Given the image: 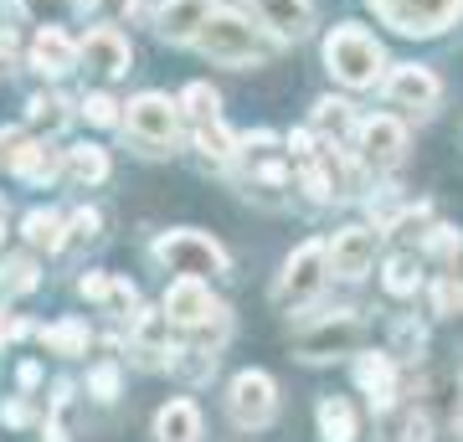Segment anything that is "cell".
Instances as JSON below:
<instances>
[{
    "label": "cell",
    "instance_id": "7a4b0ae2",
    "mask_svg": "<svg viewBox=\"0 0 463 442\" xmlns=\"http://www.w3.org/2000/svg\"><path fill=\"white\" fill-rule=\"evenodd\" d=\"M196 47L222 67H252V62H263L268 52H273L263 36H258V26H248V21L232 16V11H216V16L201 26Z\"/></svg>",
    "mask_w": 463,
    "mask_h": 442
},
{
    "label": "cell",
    "instance_id": "6da1fadb",
    "mask_svg": "<svg viewBox=\"0 0 463 442\" xmlns=\"http://www.w3.org/2000/svg\"><path fill=\"white\" fill-rule=\"evenodd\" d=\"M381 42L361 26H335L330 42H325V67H330L335 78L345 82V88H371L381 78Z\"/></svg>",
    "mask_w": 463,
    "mask_h": 442
},
{
    "label": "cell",
    "instance_id": "cb8c5ba5",
    "mask_svg": "<svg viewBox=\"0 0 463 442\" xmlns=\"http://www.w3.org/2000/svg\"><path fill=\"white\" fill-rule=\"evenodd\" d=\"M67 170L83 185H99V181H109V155L99 145H72L67 149Z\"/></svg>",
    "mask_w": 463,
    "mask_h": 442
},
{
    "label": "cell",
    "instance_id": "d590c367",
    "mask_svg": "<svg viewBox=\"0 0 463 442\" xmlns=\"http://www.w3.org/2000/svg\"><path fill=\"white\" fill-rule=\"evenodd\" d=\"M99 237V212H78L72 221H67V242L78 247V242H93Z\"/></svg>",
    "mask_w": 463,
    "mask_h": 442
},
{
    "label": "cell",
    "instance_id": "60d3db41",
    "mask_svg": "<svg viewBox=\"0 0 463 442\" xmlns=\"http://www.w3.org/2000/svg\"><path fill=\"white\" fill-rule=\"evenodd\" d=\"M21 334H32V324H26V319H11V314L0 309V350L11 340H21Z\"/></svg>",
    "mask_w": 463,
    "mask_h": 442
},
{
    "label": "cell",
    "instance_id": "b9f144b4",
    "mask_svg": "<svg viewBox=\"0 0 463 442\" xmlns=\"http://www.w3.org/2000/svg\"><path fill=\"white\" fill-rule=\"evenodd\" d=\"M402 442H432V422H428V411H412L407 417V437Z\"/></svg>",
    "mask_w": 463,
    "mask_h": 442
},
{
    "label": "cell",
    "instance_id": "4fadbf2b",
    "mask_svg": "<svg viewBox=\"0 0 463 442\" xmlns=\"http://www.w3.org/2000/svg\"><path fill=\"white\" fill-rule=\"evenodd\" d=\"M355 386L371 396L376 411H386L392 396H397V355H392V350H386V355H376V350L361 355V361H355Z\"/></svg>",
    "mask_w": 463,
    "mask_h": 442
},
{
    "label": "cell",
    "instance_id": "c3c4849f",
    "mask_svg": "<svg viewBox=\"0 0 463 442\" xmlns=\"http://www.w3.org/2000/svg\"><path fill=\"white\" fill-rule=\"evenodd\" d=\"M0 242H5V221H0Z\"/></svg>",
    "mask_w": 463,
    "mask_h": 442
},
{
    "label": "cell",
    "instance_id": "836d02e7",
    "mask_svg": "<svg viewBox=\"0 0 463 442\" xmlns=\"http://www.w3.org/2000/svg\"><path fill=\"white\" fill-rule=\"evenodd\" d=\"M83 114L93 118V124H103V129H109V124H118V103L109 99V93H88Z\"/></svg>",
    "mask_w": 463,
    "mask_h": 442
},
{
    "label": "cell",
    "instance_id": "603a6c76",
    "mask_svg": "<svg viewBox=\"0 0 463 442\" xmlns=\"http://www.w3.org/2000/svg\"><path fill=\"white\" fill-rule=\"evenodd\" d=\"M42 344H47L52 355H83V350H88V324H83V319L47 324V329H42Z\"/></svg>",
    "mask_w": 463,
    "mask_h": 442
},
{
    "label": "cell",
    "instance_id": "5b68a950",
    "mask_svg": "<svg viewBox=\"0 0 463 442\" xmlns=\"http://www.w3.org/2000/svg\"><path fill=\"white\" fill-rule=\"evenodd\" d=\"M129 139L139 149H149V155H165L170 145H175V124H181V103L160 99V93H139V99L129 103Z\"/></svg>",
    "mask_w": 463,
    "mask_h": 442
},
{
    "label": "cell",
    "instance_id": "9c48e42d",
    "mask_svg": "<svg viewBox=\"0 0 463 442\" xmlns=\"http://www.w3.org/2000/svg\"><path fill=\"white\" fill-rule=\"evenodd\" d=\"M371 262H376V237L365 227H340L330 237V273L335 278L355 283V278L371 273Z\"/></svg>",
    "mask_w": 463,
    "mask_h": 442
},
{
    "label": "cell",
    "instance_id": "74e56055",
    "mask_svg": "<svg viewBox=\"0 0 463 442\" xmlns=\"http://www.w3.org/2000/svg\"><path fill=\"white\" fill-rule=\"evenodd\" d=\"M109 288H114V278H103V273H88V278H78V294H83L88 304H103V309H109Z\"/></svg>",
    "mask_w": 463,
    "mask_h": 442
},
{
    "label": "cell",
    "instance_id": "d6a6232c",
    "mask_svg": "<svg viewBox=\"0 0 463 442\" xmlns=\"http://www.w3.org/2000/svg\"><path fill=\"white\" fill-rule=\"evenodd\" d=\"M88 391L99 396V401H114L118 396V365H93V371H88Z\"/></svg>",
    "mask_w": 463,
    "mask_h": 442
},
{
    "label": "cell",
    "instance_id": "e575fe53",
    "mask_svg": "<svg viewBox=\"0 0 463 442\" xmlns=\"http://www.w3.org/2000/svg\"><path fill=\"white\" fill-rule=\"evenodd\" d=\"M458 242H463L458 227H432L428 231V252H432V258H453V252H458Z\"/></svg>",
    "mask_w": 463,
    "mask_h": 442
},
{
    "label": "cell",
    "instance_id": "ffe728a7",
    "mask_svg": "<svg viewBox=\"0 0 463 442\" xmlns=\"http://www.w3.org/2000/svg\"><path fill=\"white\" fill-rule=\"evenodd\" d=\"M319 442H355V411H350L345 396L319 401Z\"/></svg>",
    "mask_w": 463,
    "mask_h": 442
},
{
    "label": "cell",
    "instance_id": "7402d4cb",
    "mask_svg": "<svg viewBox=\"0 0 463 442\" xmlns=\"http://www.w3.org/2000/svg\"><path fill=\"white\" fill-rule=\"evenodd\" d=\"M21 231H26V242L32 247H47V252H57V247H67V237H62V216L57 212H42V206H36L32 216H26V221H21Z\"/></svg>",
    "mask_w": 463,
    "mask_h": 442
},
{
    "label": "cell",
    "instance_id": "ab89813d",
    "mask_svg": "<svg viewBox=\"0 0 463 442\" xmlns=\"http://www.w3.org/2000/svg\"><path fill=\"white\" fill-rule=\"evenodd\" d=\"M134 304H139V294H134V283L114 278V288H109V309H114V314H129Z\"/></svg>",
    "mask_w": 463,
    "mask_h": 442
},
{
    "label": "cell",
    "instance_id": "e0dca14e",
    "mask_svg": "<svg viewBox=\"0 0 463 442\" xmlns=\"http://www.w3.org/2000/svg\"><path fill=\"white\" fill-rule=\"evenodd\" d=\"M32 62H36V72L62 78V72H72V62H78V47L67 42V32L42 26V32H36V42H32Z\"/></svg>",
    "mask_w": 463,
    "mask_h": 442
},
{
    "label": "cell",
    "instance_id": "ba28073f",
    "mask_svg": "<svg viewBox=\"0 0 463 442\" xmlns=\"http://www.w3.org/2000/svg\"><path fill=\"white\" fill-rule=\"evenodd\" d=\"M325 268H330V247H298L294 258L283 262V278L279 288H273V298L279 304H304V298H315L319 294V283H325Z\"/></svg>",
    "mask_w": 463,
    "mask_h": 442
},
{
    "label": "cell",
    "instance_id": "8992f818",
    "mask_svg": "<svg viewBox=\"0 0 463 442\" xmlns=\"http://www.w3.org/2000/svg\"><path fill=\"white\" fill-rule=\"evenodd\" d=\"M371 5L386 26H397L407 36H438L463 11V0H371Z\"/></svg>",
    "mask_w": 463,
    "mask_h": 442
},
{
    "label": "cell",
    "instance_id": "277c9868",
    "mask_svg": "<svg viewBox=\"0 0 463 442\" xmlns=\"http://www.w3.org/2000/svg\"><path fill=\"white\" fill-rule=\"evenodd\" d=\"M155 258L165 262L170 273H181V278H206V273H227V252L206 237V231H191V227H181V231H165L160 242H155Z\"/></svg>",
    "mask_w": 463,
    "mask_h": 442
},
{
    "label": "cell",
    "instance_id": "f6af8a7d",
    "mask_svg": "<svg viewBox=\"0 0 463 442\" xmlns=\"http://www.w3.org/2000/svg\"><path fill=\"white\" fill-rule=\"evenodd\" d=\"M5 422H11V427H26V422H32V407H26V401H11V407H5Z\"/></svg>",
    "mask_w": 463,
    "mask_h": 442
},
{
    "label": "cell",
    "instance_id": "1f68e13d",
    "mask_svg": "<svg viewBox=\"0 0 463 442\" xmlns=\"http://www.w3.org/2000/svg\"><path fill=\"white\" fill-rule=\"evenodd\" d=\"M196 145L206 149L212 160H227V155H237V139H232V134L222 129V124H216V118H212V124H201V129H196Z\"/></svg>",
    "mask_w": 463,
    "mask_h": 442
},
{
    "label": "cell",
    "instance_id": "4316f807",
    "mask_svg": "<svg viewBox=\"0 0 463 442\" xmlns=\"http://www.w3.org/2000/svg\"><path fill=\"white\" fill-rule=\"evenodd\" d=\"M216 108H222V99H216V88H206V82H191L181 93V114L196 118V124H212Z\"/></svg>",
    "mask_w": 463,
    "mask_h": 442
},
{
    "label": "cell",
    "instance_id": "f546056e",
    "mask_svg": "<svg viewBox=\"0 0 463 442\" xmlns=\"http://www.w3.org/2000/svg\"><path fill=\"white\" fill-rule=\"evenodd\" d=\"M26 118H32V124H36V129H62V124H67V103L62 99H32V103H26Z\"/></svg>",
    "mask_w": 463,
    "mask_h": 442
},
{
    "label": "cell",
    "instance_id": "52a82bcc",
    "mask_svg": "<svg viewBox=\"0 0 463 442\" xmlns=\"http://www.w3.org/2000/svg\"><path fill=\"white\" fill-rule=\"evenodd\" d=\"M273 407H279V386H273V376H263V371H242V376L232 381L227 391V411L237 427H268L273 422Z\"/></svg>",
    "mask_w": 463,
    "mask_h": 442
},
{
    "label": "cell",
    "instance_id": "9a60e30c",
    "mask_svg": "<svg viewBox=\"0 0 463 442\" xmlns=\"http://www.w3.org/2000/svg\"><path fill=\"white\" fill-rule=\"evenodd\" d=\"M252 11L273 36H304L315 26V5L309 0H252Z\"/></svg>",
    "mask_w": 463,
    "mask_h": 442
},
{
    "label": "cell",
    "instance_id": "30bf717a",
    "mask_svg": "<svg viewBox=\"0 0 463 442\" xmlns=\"http://www.w3.org/2000/svg\"><path fill=\"white\" fill-rule=\"evenodd\" d=\"M402 149H407V129H402L397 118L376 114V118H365V124H361V155H365V165L392 170V165L402 160Z\"/></svg>",
    "mask_w": 463,
    "mask_h": 442
},
{
    "label": "cell",
    "instance_id": "83f0119b",
    "mask_svg": "<svg viewBox=\"0 0 463 442\" xmlns=\"http://www.w3.org/2000/svg\"><path fill=\"white\" fill-rule=\"evenodd\" d=\"M315 124H319L325 134H335V139H345L355 118H350V103H340V99H319V103H315Z\"/></svg>",
    "mask_w": 463,
    "mask_h": 442
},
{
    "label": "cell",
    "instance_id": "bcb514c9",
    "mask_svg": "<svg viewBox=\"0 0 463 442\" xmlns=\"http://www.w3.org/2000/svg\"><path fill=\"white\" fill-rule=\"evenodd\" d=\"M16 376H21V386H26V391H32L36 381H42V365H32V361H26V365H21V371H16Z\"/></svg>",
    "mask_w": 463,
    "mask_h": 442
},
{
    "label": "cell",
    "instance_id": "2e32d148",
    "mask_svg": "<svg viewBox=\"0 0 463 442\" xmlns=\"http://www.w3.org/2000/svg\"><path fill=\"white\" fill-rule=\"evenodd\" d=\"M386 93H392V103H402V108H432V103H438V78H432L428 67L407 62V67L392 72Z\"/></svg>",
    "mask_w": 463,
    "mask_h": 442
},
{
    "label": "cell",
    "instance_id": "8fae6325",
    "mask_svg": "<svg viewBox=\"0 0 463 442\" xmlns=\"http://www.w3.org/2000/svg\"><path fill=\"white\" fill-rule=\"evenodd\" d=\"M165 314H170V324L201 329L216 314V304H212V294H206V283L201 278H175L170 283V294H165Z\"/></svg>",
    "mask_w": 463,
    "mask_h": 442
},
{
    "label": "cell",
    "instance_id": "8d00e7d4",
    "mask_svg": "<svg viewBox=\"0 0 463 442\" xmlns=\"http://www.w3.org/2000/svg\"><path fill=\"white\" fill-rule=\"evenodd\" d=\"M432 298H438V314H453V309L463 314V288H458L453 278H438V283H432Z\"/></svg>",
    "mask_w": 463,
    "mask_h": 442
},
{
    "label": "cell",
    "instance_id": "7c38bea8",
    "mask_svg": "<svg viewBox=\"0 0 463 442\" xmlns=\"http://www.w3.org/2000/svg\"><path fill=\"white\" fill-rule=\"evenodd\" d=\"M78 57H83L99 78H124L129 72V42L114 32V26H99V32L83 36V47H78Z\"/></svg>",
    "mask_w": 463,
    "mask_h": 442
},
{
    "label": "cell",
    "instance_id": "ee69618b",
    "mask_svg": "<svg viewBox=\"0 0 463 442\" xmlns=\"http://www.w3.org/2000/svg\"><path fill=\"white\" fill-rule=\"evenodd\" d=\"M288 149H294L298 160H309V155H315V134H309V129H298V134H288Z\"/></svg>",
    "mask_w": 463,
    "mask_h": 442
},
{
    "label": "cell",
    "instance_id": "5bb4252c",
    "mask_svg": "<svg viewBox=\"0 0 463 442\" xmlns=\"http://www.w3.org/2000/svg\"><path fill=\"white\" fill-rule=\"evenodd\" d=\"M216 16V0H165L160 11V36L165 42H196L201 26Z\"/></svg>",
    "mask_w": 463,
    "mask_h": 442
},
{
    "label": "cell",
    "instance_id": "d4e9b609",
    "mask_svg": "<svg viewBox=\"0 0 463 442\" xmlns=\"http://www.w3.org/2000/svg\"><path fill=\"white\" fill-rule=\"evenodd\" d=\"M32 288H36V262L26 252L0 258V294H32Z\"/></svg>",
    "mask_w": 463,
    "mask_h": 442
},
{
    "label": "cell",
    "instance_id": "7dc6e473",
    "mask_svg": "<svg viewBox=\"0 0 463 442\" xmlns=\"http://www.w3.org/2000/svg\"><path fill=\"white\" fill-rule=\"evenodd\" d=\"M16 57V32H0V62H11Z\"/></svg>",
    "mask_w": 463,
    "mask_h": 442
},
{
    "label": "cell",
    "instance_id": "ac0fdd59",
    "mask_svg": "<svg viewBox=\"0 0 463 442\" xmlns=\"http://www.w3.org/2000/svg\"><path fill=\"white\" fill-rule=\"evenodd\" d=\"M11 170H16L26 185H47V181H57V170H62V149L21 145V149H11Z\"/></svg>",
    "mask_w": 463,
    "mask_h": 442
},
{
    "label": "cell",
    "instance_id": "4dcf8cb0",
    "mask_svg": "<svg viewBox=\"0 0 463 442\" xmlns=\"http://www.w3.org/2000/svg\"><path fill=\"white\" fill-rule=\"evenodd\" d=\"M422 344H428V329L417 324V319H397V329H392V355H417V350H422Z\"/></svg>",
    "mask_w": 463,
    "mask_h": 442
},
{
    "label": "cell",
    "instance_id": "3957f363",
    "mask_svg": "<svg viewBox=\"0 0 463 442\" xmlns=\"http://www.w3.org/2000/svg\"><path fill=\"white\" fill-rule=\"evenodd\" d=\"M365 324L355 319L350 309H340L330 319V314H304V329H298V361H335V355H350L355 344H361Z\"/></svg>",
    "mask_w": 463,
    "mask_h": 442
},
{
    "label": "cell",
    "instance_id": "f35d334b",
    "mask_svg": "<svg viewBox=\"0 0 463 442\" xmlns=\"http://www.w3.org/2000/svg\"><path fill=\"white\" fill-rule=\"evenodd\" d=\"M88 5H93V11H99L103 21H129L139 0H88Z\"/></svg>",
    "mask_w": 463,
    "mask_h": 442
},
{
    "label": "cell",
    "instance_id": "44dd1931",
    "mask_svg": "<svg viewBox=\"0 0 463 442\" xmlns=\"http://www.w3.org/2000/svg\"><path fill=\"white\" fill-rule=\"evenodd\" d=\"M165 340H170V314L160 309H139V319H134V344L145 350V361H155L160 350H165Z\"/></svg>",
    "mask_w": 463,
    "mask_h": 442
},
{
    "label": "cell",
    "instance_id": "f1b7e54d",
    "mask_svg": "<svg viewBox=\"0 0 463 442\" xmlns=\"http://www.w3.org/2000/svg\"><path fill=\"white\" fill-rule=\"evenodd\" d=\"M298 185H304V196H309V201L340 196V191H335V175L325 170V165H315V160H304V175H298Z\"/></svg>",
    "mask_w": 463,
    "mask_h": 442
},
{
    "label": "cell",
    "instance_id": "d6986e66",
    "mask_svg": "<svg viewBox=\"0 0 463 442\" xmlns=\"http://www.w3.org/2000/svg\"><path fill=\"white\" fill-rule=\"evenodd\" d=\"M155 437H160V442H196L201 437L196 401H165L160 417H155Z\"/></svg>",
    "mask_w": 463,
    "mask_h": 442
},
{
    "label": "cell",
    "instance_id": "7bdbcfd3",
    "mask_svg": "<svg viewBox=\"0 0 463 442\" xmlns=\"http://www.w3.org/2000/svg\"><path fill=\"white\" fill-rule=\"evenodd\" d=\"M26 5H32L36 16H47V26H57V16H62L72 0H26Z\"/></svg>",
    "mask_w": 463,
    "mask_h": 442
},
{
    "label": "cell",
    "instance_id": "484cf974",
    "mask_svg": "<svg viewBox=\"0 0 463 442\" xmlns=\"http://www.w3.org/2000/svg\"><path fill=\"white\" fill-rule=\"evenodd\" d=\"M417 283H422V268H417L412 252H397V258L386 262V294L407 298V294H417Z\"/></svg>",
    "mask_w": 463,
    "mask_h": 442
}]
</instances>
